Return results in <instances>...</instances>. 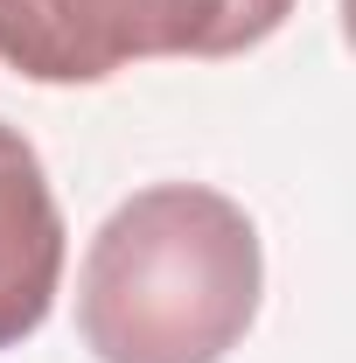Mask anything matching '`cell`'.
Returning a JSON list of instances; mask_svg holds the SVG:
<instances>
[{
	"label": "cell",
	"instance_id": "6da1fadb",
	"mask_svg": "<svg viewBox=\"0 0 356 363\" xmlns=\"http://www.w3.org/2000/svg\"><path fill=\"white\" fill-rule=\"evenodd\" d=\"M266 252L210 182L133 189L77 266V335L98 363H223L259 321Z\"/></svg>",
	"mask_w": 356,
	"mask_h": 363
},
{
	"label": "cell",
	"instance_id": "7a4b0ae2",
	"mask_svg": "<svg viewBox=\"0 0 356 363\" xmlns=\"http://www.w3.org/2000/svg\"><path fill=\"white\" fill-rule=\"evenodd\" d=\"M287 14L294 0H0V63L28 84H105L161 56H245Z\"/></svg>",
	"mask_w": 356,
	"mask_h": 363
},
{
	"label": "cell",
	"instance_id": "3957f363",
	"mask_svg": "<svg viewBox=\"0 0 356 363\" xmlns=\"http://www.w3.org/2000/svg\"><path fill=\"white\" fill-rule=\"evenodd\" d=\"M70 230L43 175V154L0 119V350H21L56 308Z\"/></svg>",
	"mask_w": 356,
	"mask_h": 363
}]
</instances>
